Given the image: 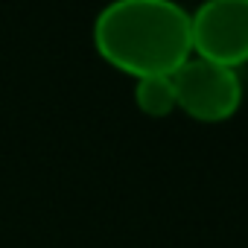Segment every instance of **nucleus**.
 <instances>
[{"label": "nucleus", "mask_w": 248, "mask_h": 248, "mask_svg": "<svg viewBox=\"0 0 248 248\" xmlns=\"http://www.w3.org/2000/svg\"><path fill=\"white\" fill-rule=\"evenodd\" d=\"M93 47L132 79L172 76L193 56L190 12L175 0H111L93 21Z\"/></svg>", "instance_id": "1"}, {"label": "nucleus", "mask_w": 248, "mask_h": 248, "mask_svg": "<svg viewBox=\"0 0 248 248\" xmlns=\"http://www.w3.org/2000/svg\"><path fill=\"white\" fill-rule=\"evenodd\" d=\"M193 56L239 70L248 64V0H204L190 12Z\"/></svg>", "instance_id": "3"}, {"label": "nucleus", "mask_w": 248, "mask_h": 248, "mask_svg": "<svg viewBox=\"0 0 248 248\" xmlns=\"http://www.w3.org/2000/svg\"><path fill=\"white\" fill-rule=\"evenodd\" d=\"M135 105L146 117H170L178 111V96L172 76H143L135 79Z\"/></svg>", "instance_id": "4"}, {"label": "nucleus", "mask_w": 248, "mask_h": 248, "mask_svg": "<svg viewBox=\"0 0 248 248\" xmlns=\"http://www.w3.org/2000/svg\"><path fill=\"white\" fill-rule=\"evenodd\" d=\"M178 111L199 123H222L233 117L242 105V79L239 70L190 56L175 73H172Z\"/></svg>", "instance_id": "2"}]
</instances>
